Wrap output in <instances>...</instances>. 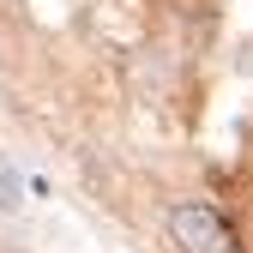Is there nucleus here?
<instances>
[{
    "instance_id": "nucleus-1",
    "label": "nucleus",
    "mask_w": 253,
    "mask_h": 253,
    "mask_svg": "<svg viewBox=\"0 0 253 253\" xmlns=\"http://www.w3.org/2000/svg\"><path fill=\"white\" fill-rule=\"evenodd\" d=\"M163 229L181 253H241V229L229 223V211H217L211 199H175Z\"/></svg>"
},
{
    "instance_id": "nucleus-2",
    "label": "nucleus",
    "mask_w": 253,
    "mask_h": 253,
    "mask_svg": "<svg viewBox=\"0 0 253 253\" xmlns=\"http://www.w3.org/2000/svg\"><path fill=\"white\" fill-rule=\"evenodd\" d=\"M18 205V181H12V169L0 163V211H12Z\"/></svg>"
}]
</instances>
